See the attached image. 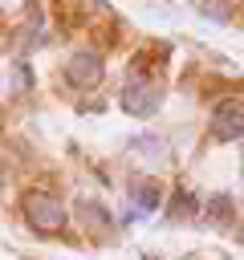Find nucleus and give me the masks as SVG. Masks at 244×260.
I'll return each mask as SVG.
<instances>
[{
	"label": "nucleus",
	"mask_w": 244,
	"mask_h": 260,
	"mask_svg": "<svg viewBox=\"0 0 244 260\" xmlns=\"http://www.w3.org/2000/svg\"><path fill=\"white\" fill-rule=\"evenodd\" d=\"M24 215H28V223H33L37 232H45V236H57V232L65 228V203H61L53 191H28V195H24Z\"/></svg>",
	"instance_id": "f257e3e1"
},
{
	"label": "nucleus",
	"mask_w": 244,
	"mask_h": 260,
	"mask_svg": "<svg viewBox=\"0 0 244 260\" xmlns=\"http://www.w3.org/2000/svg\"><path fill=\"white\" fill-rule=\"evenodd\" d=\"M122 110L134 114V118H150L159 110V85L146 81V77H130L126 89H122Z\"/></svg>",
	"instance_id": "f03ea898"
},
{
	"label": "nucleus",
	"mask_w": 244,
	"mask_h": 260,
	"mask_svg": "<svg viewBox=\"0 0 244 260\" xmlns=\"http://www.w3.org/2000/svg\"><path fill=\"white\" fill-rule=\"evenodd\" d=\"M65 81L77 85V89H89L102 81V57L94 49H77L69 61H65Z\"/></svg>",
	"instance_id": "7ed1b4c3"
},
{
	"label": "nucleus",
	"mask_w": 244,
	"mask_h": 260,
	"mask_svg": "<svg viewBox=\"0 0 244 260\" xmlns=\"http://www.w3.org/2000/svg\"><path fill=\"white\" fill-rule=\"evenodd\" d=\"M211 134H216L220 142H232V138L244 134V102H240V98H224V102L216 106V114H211Z\"/></svg>",
	"instance_id": "20e7f679"
},
{
	"label": "nucleus",
	"mask_w": 244,
	"mask_h": 260,
	"mask_svg": "<svg viewBox=\"0 0 244 260\" xmlns=\"http://www.w3.org/2000/svg\"><path fill=\"white\" fill-rule=\"evenodd\" d=\"M130 199H134L130 215H150L155 207H163V183L150 175H138V179H130Z\"/></svg>",
	"instance_id": "39448f33"
},
{
	"label": "nucleus",
	"mask_w": 244,
	"mask_h": 260,
	"mask_svg": "<svg viewBox=\"0 0 244 260\" xmlns=\"http://www.w3.org/2000/svg\"><path fill=\"white\" fill-rule=\"evenodd\" d=\"M77 215L85 219V228H89V232H110V215H106V207H102V203L94 207V199H77Z\"/></svg>",
	"instance_id": "423d86ee"
},
{
	"label": "nucleus",
	"mask_w": 244,
	"mask_h": 260,
	"mask_svg": "<svg viewBox=\"0 0 244 260\" xmlns=\"http://www.w3.org/2000/svg\"><path fill=\"white\" fill-rule=\"evenodd\" d=\"M211 219H232V203H228V195H216V199H211Z\"/></svg>",
	"instance_id": "0eeeda50"
},
{
	"label": "nucleus",
	"mask_w": 244,
	"mask_h": 260,
	"mask_svg": "<svg viewBox=\"0 0 244 260\" xmlns=\"http://www.w3.org/2000/svg\"><path fill=\"white\" fill-rule=\"evenodd\" d=\"M0 167H4V154H0Z\"/></svg>",
	"instance_id": "6e6552de"
}]
</instances>
